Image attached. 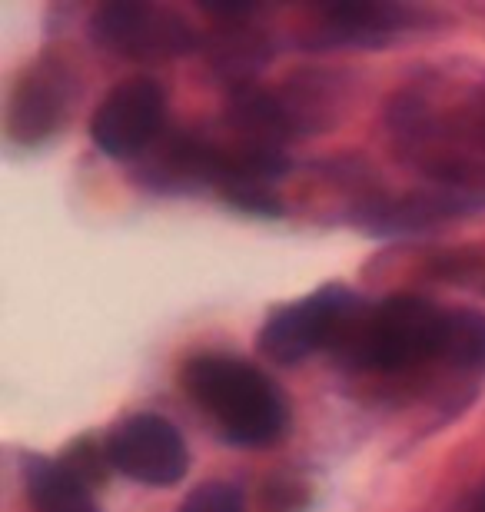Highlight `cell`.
I'll use <instances>...</instances> for the list:
<instances>
[{
    "instance_id": "4fadbf2b",
    "label": "cell",
    "mask_w": 485,
    "mask_h": 512,
    "mask_svg": "<svg viewBox=\"0 0 485 512\" xmlns=\"http://www.w3.org/2000/svg\"><path fill=\"white\" fill-rule=\"evenodd\" d=\"M223 200L250 217H283V200L276 197L273 187H230L223 190Z\"/></svg>"
},
{
    "instance_id": "6da1fadb",
    "label": "cell",
    "mask_w": 485,
    "mask_h": 512,
    "mask_svg": "<svg viewBox=\"0 0 485 512\" xmlns=\"http://www.w3.org/2000/svg\"><path fill=\"white\" fill-rule=\"evenodd\" d=\"M180 383L233 446H270L290 426V403L280 383L240 356H193Z\"/></svg>"
},
{
    "instance_id": "52a82bcc",
    "label": "cell",
    "mask_w": 485,
    "mask_h": 512,
    "mask_svg": "<svg viewBox=\"0 0 485 512\" xmlns=\"http://www.w3.org/2000/svg\"><path fill=\"white\" fill-rule=\"evenodd\" d=\"M74 74L60 57H44L17 80L7 107V133L14 143H37L57 133L70 114Z\"/></svg>"
},
{
    "instance_id": "9c48e42d",
    "label": "cell",
    "mask_w": 485,
    "mask_h": 512,
    "mask_svg": "<svg viewBox=\"0 0 485 512\" xmlns=\"http://www.w3.org/2000/svg\"><path fill=\"white\" fill-rule=\"evenodd\" d=\"M24 489L37 512H100L90 486L60 459L24 456Z\"/></svg>"
},
{
    "instance_id": "5b68a950",
    "label": "cell",
    "mask_w": 485,
    "mask_h": 512,
    "mask_svg": "<svg viewBox=\"0 0 485 512\" xmlns=\"http://www.w3.org/2000/svg\"><path fill=\"white\" fill-rule=\"evenodd\" d=\"M167 124V90L153 77H127L107 90L94 117L90 140L110 160H133L150 147Z\"/></svg>"
},
{
    "instance_id": "5bb4252c",
    "label": "cell",
    "mask_w": 485,
    "mask_h": 512,
    "mask_svg": "<svg viewBox=\"0 0 485 512\" xmlns=\"http://www.w3.org/2000/svg\"><path fill=\"white\" fill-rule=\"evenodd\" d=\"M472 512H485V486H482V493L476 499V506H472Z\"/></svg>"
},
{
    "instance_id": "3957f363",
    "label": "cell",
    "mask_w": 485,
    "mask_h": 512,
    "mask_svg": "<svg viewBox=\"0 0 485 512\" xmlns=\"http://www.w3.org/2000/svg\"><path fill=\"white\" fill-rule=\"evenodd\" d=\"M366 310V300L356 290H349V286H319V290L303 296V300L280 306L263 323L256 346H260L266 360L280 366L303 363L313 353L336 350Z\"/></svg>"
},
{
    "instance_id": "8992f818",
    "label": "cell",
    "mask_w": 485,
    "mask_h": 512,
    "mask_svg": "<svg viewBox=\"0 0 485 512\" xmlns=\"http://www.w3.org/2000/svg\"><path fill=\"white\" fill-rule=\"evenodd\" d=\"M103 446H107L110 466L140 486H177L190 469V449L180 429L157 413H133L120 419Z\"/></svg>"
},
{
    "instance_id": "ba28073f",
    "label": "cell",
    "mask_w": 485,
    "mask_h": 512,
    "mask_svg": "<svg viewBox=\"0 0 485 512\" xmlns=\"http://www.w3.org/2000/svg\"><path fill=\"white\" fill-rule=\"evenodd\" d=\"M422 24V10L409 4H333L319 7L313 47H383Z\"/></svg>"
},
{
    "instance_id": "8fae6325",
    "label": "cell",
    "mask_w": 485,
    "mask_h": 512,
    "mask_svg": "<svg viewBox=\"0 0 485 512\" xmlns=\"http://www.w3.org/2000/svg\"><path fill=\"white\" fill-rule=\"evenodd\" d=\"M60 463H64L70 473L80 476L90 489H94V486L103 483V479H107L110 459H107V446H97L94 439L84 436V439H77V443L70 446L64 456H60Z\"/></svg>"
},
{
    "instance_id": "7c38bea8",
    "label": "cell",
    "mask_w": 485,
    "mask_h": 512,
    "mask_svg": "<svg viewBox=\"0 0 485 512\" xmlns=\"http://www.w3.org/2000/svg\"><path fill=\"white\" fill-rule=\"evenodd\" d=\"M180 512H246L243 493L230 483H200L193 486Z\"/></svg>"
},
{
    "instance_id": "7a4b0ae2",
    "label": "cell",
    "mask_w": 485,
    "mask_h": 512,
    "mask_svg": "<svg viewBox=\"0 0 485 512\" xmlns=\"http://www.w3.org/2000/svg\"><path fill=\"white\" fill-rule=\"evenodd\" d=\"M452 310L426 296L396 293L359 316L333 356L359 373H402L412 366L449 360Z\"/></svg>"
},
{
    "instance_id": "30bf717a",
    "label": "cell",
    "mask_w": 485,
    "mask_h": 512,
    "mask_svg": "<svg viewBox=\"0 0 485 512\" xmlns=\"http://www.w3.org/2000/svg\"><path fill=\"white\" fill-rule=\"evenodd\" d=\"M449 366L456 370H482L485 366V313L456 306L449 330Z\"/></svg>"
},
{
    "instance_id": "277c9868",
    "label": "cell",
    "mask_w": 485,
    "mask_h": 512,
    "mask_svg": "<svg viewBox=\"0 0 485 512\" xmlns=\"http://www.w3.org/2000/svg\"><path fill=\"white\" fill-rule=\"evenodd\" d=\"M90 37L100 50L127 60H177L200 50V30L180 10L147 0L100 4L90 14Z\"/></svg>"
}]
</instances>
